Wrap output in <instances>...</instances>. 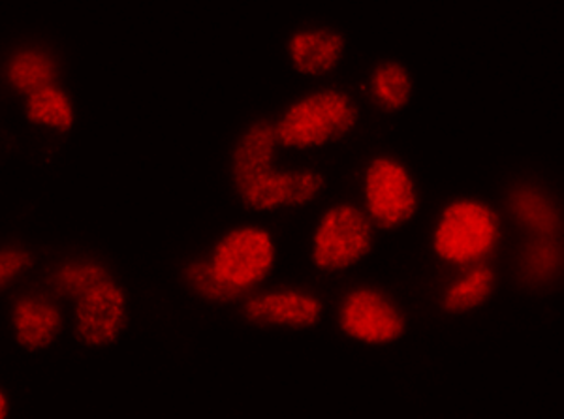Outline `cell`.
Instances as JSON below:
<instances>
[{
  "mask_svg": "<svg viewBox=\"0 0 564 419\" xmlns=\"http://www.w3.org/2000/svg\"><path fill=\"white\" fill-rule=\"evenodd\" d=\"M279 151L270 117L252 119L231 145V188L252 213L302 209L315 203L326 190V174L316 166L279 168Z\"/></svg>",
  "mask_w": 564,
  "mask_h": 419,
  "instance_id": "6da1fadb",
  "label": "cell"
},
{
  "mask_svg": "<svg viewBox=\"0 0 564 419\" xmlns=\"http://www.w3.org/2000/svg\"><path fill=\"white\" fill-rule=\"evenodd\" d=\"M361 121L352 92L339 85H322L294 98L273 119L279 147L308 151L334 145L350 136Z\"/></svg>",
  "mask_w": 564,
  "mask_h": 419,
  "instance_id": "3957f363",
  "label": "cell"
},
{
  "mask_svg": "<svg viewBox=\"0 0 564 419\" xmlns=\"http://www.w3.org/2000/svg\"><path fill=\"white\" fill-rule=\"evenodd\" d=\"M206 256L218 280L245 299L275 273L279 243L270 228L241 222L220 233Z\"/></svg>",
  "mask_w": 564,
  "mask_h": 419,
  "instance_id": "277c9868",
  "label": "cell"
},
{
  "mask_svg": "<svg viewBox=\"0 0 564 419\" xmlns=\"http://www.w3.org/2000/svg\"><path fill=\"white\" fill-rule=\"evenodd\" d=\"M366 92L372 106L386 113L403 110L414 95L411 68L398 58H382L367 76Z\"/></svg>",
  "mask_w": 564,
  "mask_h": 419,
  "instance_id": "9a60e30c",
  "label": "cell"
},
{
  "mask_svg": "<svg viewBox=\"0 0 564 419\" xmlns=\"http://www.w3.org/2000/svg\"><path fill=\"white\" fill-rule=\"evenodd\" d=\"M377 228L364 207L350 200L327 206L308 238V260L316 272L340 275L358 267L377 246Z\"/></svg>",
  "mask_w": 564,
  "mask_h": 419,
  "instance_id": "5b68a950",
  "label": "cell"
},
{
  "mask_svg": "<svg viewBox=\"0 0 564 419\" xmlns=\"http://www.w3.org/2000/svg\"><path fill=\"white\" fill-rule=\"evenodd\" d=\"M58 74L57 58L44 47H21L8 58L4 68L8 85L23 97L57 85Z\"/></svg>",
  "mask_w": 564,
  "mask_h": 419,
  "instance_id": "2e32d148",
  "label": "cell"
},
{
  "mask_svg": "<svg viewBox=\"0 0 564 419\" xmlns=\"http://www.w3.org/2000/svg\"><path fill=\"white\" fill-rule=\"evenodd\" d=\"M245 322L258 329L307 331L324 322L326 297L315 288L297 284H275L252 291L239 304Z\"/></svg>",
  "mask_w": 564,
  "mask_h": 419,
  "instance_id": "ba28073f",
  "label": "cell"
},
{
  "mask_svg": "<svg viewBox=\"0 0 564 419\" xmlns=\"http://www.w3.org/2000/svg\"><path fill=\"white\" fill-rule=\"evenodd\" d=\"M335 322L343 335L367 346H388L409 331V312L377 284H354L337 301Z\"/></svg>",
  "mask_w": 564,
  "mask_h": 419,
  "instance_id": "52a82bcc",
  "label": "cell"
},
{
  "mask_svg": "<svg viewBox=\"0 0 564 419\" xmlns=\"http://www.w3.org/2000/svg\"><path fill=\"white\" fill-rule=\"evenodd\" d=\"M361 198L377 232H395L416 219L422 196L416 177L401 158L380 153L367 161L361 175Z\"/></svg>",
  "mask_w": 564,
  "mask_h": 419,
  "instance_id": "8992f818",
  "label": "cell"
},
{
  "mask_svg": "<svg viewBox=\"0 0 564 419\" xmlns=\"http://www.w3.org/2000/svg\"><path fill=\"white\" fill-rule=\"evenodd\" d=\"M10 416H12V400L7 389L0 386V419H10Z\"/></svg>",
  "mask_w": 564,
  "mask_h": 419,
  "instance_id": "44dd1931",
  "label": "cell"
},
{
  "mask_svg": "<svg viewBox=\"0 0 564 419\" xmlns=\"http://www.w3.org/2000/svg\"><path fill=\"white\" fill-rule=\"evenodd\" d=\"M505 220L499 209L476 196L446 201L430 233L431 254L449 272L494 262L505 243Z\"/></svg>",
  "mask_w": 564,
  "mask_h": 419,
  "instance_id": "7a4b0ae2",
  "label": "cell"
},
{
  "mask_svg": "<svg viewBox=\"0 0 564 419\" xmlns=\"http://www.w3.org/2000/svg\"><path fill=\"white\" fill-rule=\"evenodd\" d=\"M36 265V254L23 245L0 246V294L20 283Z\"/></svg>",
  "mask_w": 564,
  "mask_h": 419,
  "instance_id": "ffe728a7",
  "label": "cell"
},
{
  "mask_svg": "<svg viewBox=\"0 0 564 419\" xmlns=\"http://www.w3.org/2000/svg\"><path fill=\"white\" fill-rule=\"evenodd\" d=\"M499 288V272L494 262L470 265L449 272L436 294V304L444 315L463 317L480 310L494 299Z\"/></svg>",
  "mask_w": 564,
  "mask_h": 419,
  "instance_id": "7c38bea8",
  "label": "cell"
},
{
  "mask_svg": "<svg viewBox=\"0 0 564 419\" xmlns=\"http://www.w3.org/2000/svg\"><path fill=\"white\" fill-rule=\"evenodd\" d=\"M561 243L557 238H527L520 252V275L525 284H547L561 272Z\"/></svg>",
  "mask_w": 564,
  "mask_h": 419,
  "instance_id": "d6986e66",
  "label": "cell"
},
{
  "mask_svg": "<svg viewBox=\"0 0 564 419\" xmlns=\"http://www.w3.org/2000/svg\"><path fill=\"white\" fill-rule=\"evenodd\" d=\"M181 280L196 299L213 307H230L243 301V297L218 280L206 254H196L181 265Z\"/></svg>",
  "mask_w": 564,
  "mask_h": 419,
  "instance_id": "ac0fdd59",
  "label": "cell"
},
{
  "mask_svg": "<svg viewBox=\"0 0 564 419\" xmlns=\"http://www.w3.org/2000/svg\"><path fill=\"white\" fill-rule=\"evenodd\" d=\"M8 326L21 350L40 354L57 344L65 333V307L45 288H29L10 301Z\"/></svg>",
  "mask_w": 564,
  "mask_h": 419,
  "instance_id": "30bf717a",
  "label": "cell"
},
{
  "mask_svg": "<svg viewBox=\"0 0 564 419\" xmlns=\"http://www.w3.org/2000/svg\"><path fill=\"white\" fill-rule=\"evenodd\" d=\"M508 211L518 227L529 232V238H557L561 214L550 196L539 187L518 185L508 194Z\"/></svg>",
  "mask_w": 564,
  "mask_h": 419,
  "instance_id": "5bb4252c",
  "label": "cell"
},
{
  "mask_svg": "<svg viewBox=\"0 0 564 419\" xmlns=\"http://www.w3.org/2000/svg\"><path fill=\"white\" fill-rule=\"evenodd\" d=\"M23 110L31 123L44 129L66 132L76 123V108L72 97L58 84L50 85L25 97Z\"/></svg>",
  "mask_w": 564,
  "mask_h": 419,
  "instance_id": "e0dca14e",
  "label": "cell"
},
{
  "mask_svg": "<svg viewBox=\"0 0 564 419\" xmlns=\"http://www.w3.org/2000/svg\"><path fill=\"white\" fill-rule=\"evenodd\" d=\"M132 320L130 294L117 277L98 284L97 288L72 304V333L79 344L104 350L121 341Z\"/></svg>",
  "mask_w": 564,
  "mask_h": 419,
  "instance_id": "9c48e42d",
  "label": "cell"
},
{
  "mask_svg": "<svg viewBox=\"0 0 564 419\" xmlns=\"http://www.w3.org/2000/svg\"><path fill=\"white\" fill-rule=\"evenodd\" d=\"M347 46V34L332 25L300 26L286 40L290 65L297 74L311 78L334 71Z\"/></svg>",
  "mask_w": 564,
  "mask_h": 419,
  "instance_id": "8fae6325",
  "label": "cell"
},
{
  "mask_svg": "<svg viewBox=\"0 0 564 419\" xmlns=\"http://www.w3.org/2000/svg\"><path fill=\"white\" fill-rule=\"evenodd\" d=\"M116 277L104 260L95 258L89 254L66 256L47 267L42 288L57 297L58 301H70L85 296L87 291L97 288L98 284L106 283Z\"/></svg>",
  "mask_w": 564,
  "mask_h": 419,
  "instance_id": "4fadbf2b",
  "label": "cell"
}]
</instances>
